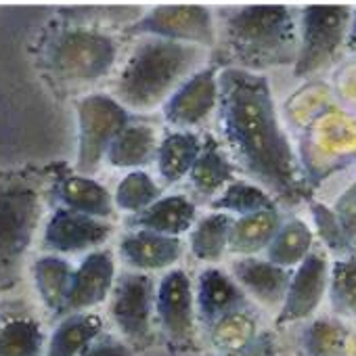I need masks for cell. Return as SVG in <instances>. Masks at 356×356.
<instances>
[{
    "label": "cell",
    "instance_id": "cell-1",
    "mask_svg": "<svg viewBox=\"0 0 356 356\" xmlns=\"http://www.w3.org/2000/svg\"><path fill=\"white\" fill-rule=\"evenodd\" d=\"M216 113L220 145L235 170L262 187L275 204L296 206L306 200L310 187L268 74L218 67Z\"/></svg>",
    "mask_w": 356,
    "mask_h": 356
},
{
    "label": "cell",
    "instance_id": "cell-2",
    "mask_svg": "<svg viewBox=\"0 0 356 356\" xmlns=\"http://www.w3.org/2000/svg\"><path fill=\"white\" fill-rule=\"evenodd\" d=\"M216 67L254 74L293 65L298 51V9L287 5L225 7L214 13Z\"/></svg>",
    "mask_w": 356,
    "mask_h": 356
},
{
    "label": "cell",
    "instance_id": "cell-3",
    "mask_svg": "<svg viewBox=\"0 0 356 356\" xmlns=\"http://www.w3.org/2000/svg\"><path fill=\"white\" fill-rule=\"evenodd\" d=\"M208 49L157 36L138 42L113 82V99L128 111H153L204 67Z\"/></svg>",
    "mask_w": 356,
    "mask_h": 356
},
{
    "label": "cell",
    "instance_id": "cell-4",
    "mask_svg": "<svg viewBox=\"0 0 356 356\" xmlns=\"http://www.w3.org/2000/svg\"><path fill=\"white\" fill-rule=\"evenodd\" d=\"M47 181L38 170H0V293L15 289L44 214Z\"/></svg>",
    "mask_w": 356,
    "mask_h": 356
},
{
    "label": "cell",
    "instance_id": "cell-5",
    "mask_svg": "<svg viewBox=\"0 0 356 356\" xmlns=\"http://www.w3.org/2000/svg\"><path fill=\"white\" fill-rule=\"evenodd\" d=\"M101 26H65L44 47V67L49 76L67 88L86 86L105 78L118 59L115 40L99 30Z\"/></svg>",
    "mask_w": 356,
    "mask_h": 356
},
{
    "label": "cell",
    "instance_id": "cell-6",
    "mask_svg": "<svg viewBox=\"0 0 356 356\" xmlns=\"http://www.w3.org/2000/svg\"><path fill=\"white\" fill-rule=\"evenodd\" d=\"M350 5H306L298 9V51L291 76L300 82L327 78L346 57Z\"/></svg>",
    "mask_w": 356,
    "mask_h": 356
},
{
    "label": "cell",
    "instance_id": "cell-7",
    "mask_svg": "<svg viewBox=\"0 0 356 356\" xmlns=\"http://www.w3.org/2000/svg\"><path fill=\"white\" fill-rule=\"evenodd\" d=\"M296 151L310 189L356 163V111L333 105L300 132Z\"/></svg>",
    "mask_w": 356,
    "mask_h": 356
},
{
    "label": "cell",
    "instance_id": "cell-8",
    "mask_svg": "<svg viewBox=\"0 0 356 356\" xmlns=\"http://www.w3.org/2000/svg\"><path fill=\"white\" fill-rule=\"evenodd\" d=\"M80 145L76 172L88 176L99 170L115 136L128 126V111L109 95H88L78 103Z\"/></svg>",
    "mask_w": 356,
    "mask_h": 356
},
{
    "label": "cell",
    "instance_id": "cell-9",
    "mask_svg": "<svg viewBox=\"0 0 356 356\" xmlns=\"http://www.w3.org/2000/svg\"><path fill=\"white\" fill-rule=\"evenodd\" d=\"M109 316L122 333L124 343L143 348L153 335L155 285L147 273H122L109 291Z\"/></svg>",
    "mask_w": 356,
    "mask_h": 356
},
{
    "label": "cell",
    "instance_id": "cell-10",
    "mask_svg": "<svg viewBox=\"0 0 356 356\" xmlns=\"http://www.w3.org/2000/svg\"><path fill=\"white\" fill-rule=\"evenodd\" d=\"M331 258L323 248H314L289 277L283 304L277 312V325H291L312 318L327 300Z\"/></svg>",
    "mask_w": 356,
    "mask_h": 356
},
{
    "label": "cell",
    "instance_id": "cell-11",
    "mask_svg": "<svg viewBox=\"0 0 356 356\" xmlns=\"http://www.w3.org/2000/svg\"><path fill=\"white\" fill-rule=\"evenodd\" d=\"M128 32L189 42L204 49H214L216 42L214 13L206 7H159L134 22Z\"/></svg>",
    "mask_w": 356,
    "mask_h": 356
},
{
    "label": "cell",
    "instance_id": "cell-12",
    "mask_svg": "<svg viewBox=\"0 0 356 356\" xmlns=\"http://www.w3.org/2000/svg\"><path fill=\"white\" fill-rule=\"evenodd\" d=\"M155 318L176 346L195 339V293L185 270H170L155 289Z\"/></svg>",
    "mask_w": 356,
    "mask_h": 356
},
{
    "label": "cell",
    "instance_id": "cell-13",
    "mask_svg": "<svg viewBox=\"0 0 356 356\" xmlns=\"http://www.w3.org/2000/svg\"><path fill=\"white\" fill-rule=\"evenodd\" d=\"M113 235V225L67 208L55 210L49 218L42 248L55 254H82L103 245Z\"/></svg>",
    "mask_w": 356,
    "mask_h": 356
},
{
    "label": "cell",
    "instance_id": "cell-14",
    "mask_svg": "<svg viewBox=\"0 0 356 356\" xmlns=\"http://www.w3.org/2000/svg\"><path fill=\"white\" fill-rule=\"evenodd\" d=\"M218 105V67H202L189 76L165 101V120L174 126H197L206 122Z\"/></svg>",
    "mask_w": 356,
    "mask_h": 356
},
{
    "label": "cell",
    "instance_id": "cell-15",
    "mask_svg": "<svg viewBox=\"0 0 356 356\" xmlns=\"http://www.w3.org/2000/svg\"><path fill=\"white\" fill-rule=\"evenodd\" d=\"M231 277L239 285V289L245 293V298L250 296L260 306L279 312L287 285H289L291 270H285L268 262L266 258L262 260V258L250 256V258H237L233 262Z\"/></svg>",
    "mask_w": 356,
    "mask_h": 356
},
{
    "label": "cell",
    "instance_id": "cell-16",
    "mask_svg": "<svg viewBox=\"0 0 356 356\" xmlns=\"http://www.w3.org/2000/svg\"><path fill=\"white\" fill-rule=\"evenodd\" d=\"M115 281L113 256L107 250H97L84 258L80 268L72 273L70 291L63 312H82L90 306L101 304Z\"/></svg>",
    "mask_w": 356,
    "mask_h": 356
},
{
    "label": "cell",
    "instance_id": "cell-17",
    "mask_svg": "<svg viewBox=\"0 0 356 356\" xmlns=\"http://www.w3.org/2000/svg\"><path fill=\"white\" fill-rule=\"evenodd\" d=\"M183 254V241L151 231H132L120 241V256L136 273L161 270L172 266Z\"/></svg>",
    "mask_w": 356,
    "mask_h": 356
},
{
    "label": "cell",
    "instance_id": "cell-18",
    "mask_svg": "<svg viewBox=\"0 0 356 356\" xmlns=\"http://www.w3.org/2000/svg\"><path fill=\"white\" fill-rule=\"evenodd\" d=\"M245 300V293L239 289L231 275H225L218 268H208L200 275L195 304L206 325L216 327L229 314L239 312Z\"/></svg>",
    "mask_w": 356,
    "mask_h": 356
},
{
    "label": "cell",
    "instance_id": "cell-19",
    "mask_svg": "<svg viewBox=\"0 0 356 356\" xmlns=\"http://www.w3.org/2000/svg\"><path fill=\"white\" fill-rule=\"evenodd\" d=\"M191 187L202 197H216L229 183L235 181V165L225 147L212 134H204L202 151L189 170Z\"/></svg>",
    "mask_w": 356,
    "mask_h": 356
},
{
    "label": "cell",
    "instance_id": "cell-20",
    "mask_svg": "<svg viewBox=\"0 0 356 356\" xmlns=\"http://www.w3.org/2000/svg\"><path fill=\"white\" fill-rule=\"evenodd\" d=\"M195 220V206L185 195H170L153 202L138 212L130 222L138 231H151L165 237H178L191 229Z\"/></svg>",
    "mask_w": 356,
    "mask_h": 356
},
{
    "label": "cell",
    "instance_id": "cell-21",
    "mask_svg": "<svg viewBox=\"0 0 356 356\" xmlns=\"http://www.w3.org/2000/svg\"><path fill=\"white\" fill-rule=\"evenodd\" d=\"M279 225H281V214L277 208L239 216L237 220H233L227 252H231L239 258L256 256L258 252L268 248Z\"/></svg>",
    "mask_w": 356,
    "mask_h": 356
},
{
    "label": "cell",
    "instance_id": "cell-22",
    "mask_svg": "<svg viewBox=\"0 0 356 356\" xmlns=\"http://www.w3.org/2000/svg\"><path fill=\"white\" fill-rule=\"evenodd\" d=\"M335 103V97L331 92V86L327 78H312L300 82V86L291 92V97L283 105V122L293 126L296 130H304L310 126L318 115H323L327 109H331Z\"/></svg>",
    "mask_w": 356,
    "mask_h": 356
},
{
    "label": "cell",
    "instance_id": "cell-23",
    "mask_svg": "<svg viewBox=\"0 0 356 356\" xmlns=\"http://www.w3.org/2000/svg\"><path fill=\"white\" fill-rule=\"evenodd\" d=\"M314 250V233L310 225L302 218L281 220L275 237L270 239L266 252V260L291 270L296 268L310 252Z\"/></svg>",
    "mask_w": 356,
    "mask_h": 356
},
{
    "label": "cell",
    "instance_id": "cell-24",
    "mask_svg": "<svg viewBox=\"0 0 356 356\" xmlns=\"http://www.w3.org/2000/svg\"><path fill=\"white\" fill-rule=\"evenodd\" d=\"M204 145V136L195 132H172L157 145V170L165 183L187 178Z\"/></svg>",
    "mask_w": 356,
    "mask_h": 356
},
{
    "label": "cell",
    "instance_id": "cell-25",
    "mask_svg": "<svg viewBox=\"0 0 356 356\" xmlns=\"http://www.w3.org/2000/svg\"><path fill=\"white\" fill-rule=\"evenodd\" d=\"M157 132L149 124H130L115 136L107 151V161L115 168H140L155 159Z\"/></svg>",
    "mask_w": 356,
    "mask_h": 356
},
{
    "label": "cell",
    "instance_id": "cell-26",
    "mask_svg": "<svg viewBox=\"0 0 356 356\" xmlns=\"http://www.w3.org/2000/svg\"><path fill=\"white\" fill-rule=\"evenodd\" d=\"M101 329L103 321L97 314L76 312L65 316L57 325L44 356H80L101 335Z\"/></svg>",
    "mask_w": 356,
    "mask_h": 356
},
{
    "label": "cell",
    "instance_id": "cell-27",
    "mask_svg": "<svg viewBox=\"0 0 356 356\" xmlns=\"http://www.w3.org/2000/svg\"><path fill=\"white\" fill-rule=\"evenodd\" d=\"M327 300L331 316L339 321H356V252L331 258Z\"/></svg>",
    "mask_w": 356,
    "mask_h": 356
},
{
    "label": "cell",
    "instance_id": "cell-28",
    "mask_svg": "<svg viewBox=\"0 0 356 356\" xmlns=\"http://www.w3.org/2000/svg\"><path fill=\"white\" fill-rule=\"evenodd\" d=\"M57 187H59V197L67 210L88 214L101 220L113 216V202L109 193L101 185L92 183L88 176H70Z\"/></svg>",
    "mask_w": 356,
    "mask_h": 356
},
{
    "label": "cell",
    "instance_id": "cell-29",
    "mask_svg": "<svg viewBox=\"0 0 356 356\" xmlns=\"http://www.w3.org/2000/svg\"><path fill=\"white\" fill-rule=\"evenodd\" d=\"M44 333L32 316H7L0 323V356H44Z\"/></svg>",
    "mask_w": 356,
    "mask_h": 356
},
{
    "label": "cell",
    "instance_id": "cell-30",
    "mask_svg": "<svg viewBox=\"0 0 356 356\" xmlns=\"http://www.w3.org/2000/svg\"><path fill=\"white\" fill-rule=\"evenodd\" d=\"M212 210L214 212H225V214H239L248 216L260 210L277 208L275 200L258 185H254L248 178H235L229 183L214 200H212Z\"/></svg>",
    "mask_w": 356,
    "mask_h": 356
},
{
    "label": "cell",
    "instance_id": "cell-31",
    "mask_svg": "<svg viewBox=\"0 0 356 356\" xmlns=\"http://www.w3.org/2000/svg\"><path fill=\"white\" fill-rule=\"evenodd\" d=\"M233 220L235 218L225 212H214L202 218L191 235V254L202 262H218L229 248V233Z\"/></svg>",
    "mask_w": 356,
    "mask_h": 356
},
{
    "label": "cell",
    "instance_id": "cell-32",
    "mask_svg": "<svg viewBox=\"0 0 356 356\" xmlns=\"http://www.w3.org/2000/svg\"><path fill=\"white\" fill-rule=\"evenodd\" d=\"M34 277L38 283V291L44 300V304L53 312H63L70 281H72V268L70 264L59 256H47L40 258L34 266Z\"/></svg>",
    "mask_w": 356,
    "mask_h": 356
},
{
    "label": "cell",
    "instance_id": "cell-33",
    "mask_svg": "<svg viewBox=\"0 0 356 356\" xmlns=\"http://www.w3.org/2000/svg\"><path fill=\"white\" fill-rule=\"evenodd\" d=\"M348 325L335 316L312 318L304 331V350L308 356H343Z\"/></svg>",
    "mask_w": 356,
    "mask_h": 356
},
{
    "label": "cell",
    "instance_id": "cell-34",
    "mask_svg": "<svg viewBox=\"0 0 356 356\" xmlns=\"http://www.w3.org/2000/svg\"><path fill=\"white\" fill-rule=\"evenodd\" d=\"M308 212H310V220H312L310 229H312L314 237H318V241H321L323 250L329 254V258H339V256L352 254L331 206H325L323 202H310Z\"/></svg>",
    "mask_w": 356,
    "mask_h": 356
},
{
    "label": "cell",
    "instance_id": "cell-35",
    "mask_svg": "<svg viewBox=\"0 0 356 356\" xmlns=\"http://www.w3.org/2000/svg\"><path fill=\"white\" fill-rule=\"evenodd\" d=\"M157 197H159L157 185L151 181L145 172L134 170L124 178L122 185L118 187L115 204H118V208H122L126 212H136L138 214L145 208H149L153 202H157Z\"/></svg>",
    "mask_w": 356,
    "mask_h": 356
},
{
    "label": "cell",
    "instance_id": "cell-36",
    "mask_svg": "<svg viewBox=\"0 0 356 356\" xmlns=\"http://www.w3.org/2000/svg\"><path fill=\"white\" fill-rule=\"evenodd\" d=\"M327 82L335 103L348 111H356V55H346L327 74Z\"/></svg>",
    "mask_w": 356,
    "mask_h": 356
},
{
    "label": "cell",
    "instance_id": "cell-37",
    "mask_svg": "<svg viewBox=\"0 0 356 356\" xmlns=\"http://www.w3.org/2000/svg\"><path fill=\"white\" fill-rule=\"evenodd\" d=\"M352 252H356V178L335 197L331 206Z\"/></svg>",
    "mask_w": 356,
    "mask_h": 356
},
{
    "label": "cell",
    "instance_id": "cell-38",
    "mask_svg": "<svg viewBox=\"0 0 356 356\" xmlns=\"http://www.w3.org/2000/svg\"><path fill=\"white\" fill-rule=\"evenodd\" d=\"M80 356H130V348L111 335H99Z\"/></svg>",
    "mask_w": 356,
    "mask_h": 356
},
{
    "label": "cell",
    "instance_id": "cell-39",
    "mask_svg": "<svg viewBox=\"0 0 356 356\" xmlns=\"http://www.w3.org/2000/svg\"><path fill=\"white\" fill-rule=\"evenodd\" d=\"M346 55H356V7H352L348 36H346Z\"/></svg>",
    "mask_w": 356,
    "mask_h": 356
},
{
    "label": "cell",
    "instance_id": "cell-40",
    "mask_svg": "<svg viewBox=\"0 0 356 356\" xmlns=\"http://www.w3.org/2000/svg\"><path fill=\"white\" fill-rule=\"evenodd\" d=\"M343 356H356V329L348 331V339H346V352Z\"/></svg>",
    "mask_w": 356,
    "mask_h": 356
}]
</instances>
